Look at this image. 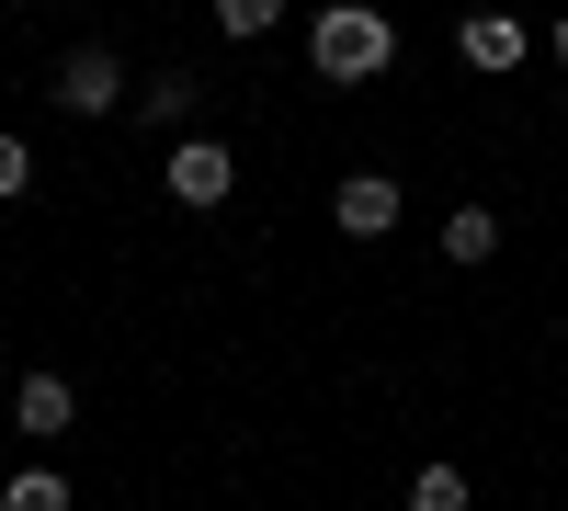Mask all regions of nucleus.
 I'll return each mask as SVG.
<instances>
[{"instance_id": "nucleus-1", "label": "nucleus", "mask_w": 568, "mask_h": 511, "mask_svg": "<svg viewBox=\"0 0 568 511\" xmlns=\"http://www.w3.org/2000/svg\"><path fill=\"white\" fill-rule=\"evenodd\" d=\"M387 58H398V23L375 12V0H329V12L307 23V80H329V91L387 80Z\"/></svg>"}, {"instance_id": "nucleus-2", "label": "nucleus", "mask_w": 568, "mask_h": 511, "mask_svg": "<svg viewBox=\"0 0 568 511\" xmlns=\"http://www.w3.org/2000/svg\"><path fill=\"white\" fill-rule=\"evenodd\" d=\"M45 91H58V114H114L125 103V58H114V45H69Z\"/></svg>"}, {"instance_id": "nucleus-3", "label": "nucleus", "mask_w": 568, "mask_h": 511, "mask_svg": "<svg viewBox=\"0 0 568 511\" xmlns=\"http://www.w3.org/2000/svg\"><path fill=\"white\" fill-rule=\"evenodd\" d=\"M227 182H240V160L216 136H182L171 149V205H227Z\"/></svg>"}, {"instance_id": "nucleus-4", "label": "nucleus", "mask_w": 568, "mask_h": 511, "mask_svg": "<svg viewBox=\"0 0 568 511\" xmlns=\"http://www.w3.org/2000/svg\"><path fill=\"white\" fill-rule=\"evenodd\" d=\"M524 45H535V34L511 23V12H466V23H455V58H466V69H489V80L524 69Z\"/></svg>"}, {"instance_id": "nucleus-5", "label": "nucleus", "mask_w": 568, "mask_h": 511, "mask_svg": "<svg viewBox=\"0 0 568 511\" xmlns=\"http://www.w3.org/2000/svg\"><path fill=\"white\" fill-rule=\"evenodd\" d=\"M329 216H342V239H387V227H398V182L387 171H353L342 194H329Z\"/></svg>"}, {"instance_id": "nucleus-6", "label": "nucleus", "mask_w": 568, "mask_h": 511, "mask_svg": "<svg viewBox=\"0 0 568 511\" xmlns=\"http://www.w3.org/2000/svg\"><path fill=\"white\" fill-rule=\"evenodd\" d=\"M12 421H23L34 443H58V432L80 421V387H69V376H45V364H34V376L12 387Z\"/></svg>"}, {"instance_id": "nucleus-7", "label": "nucleus", "mask_w": 568, "mask_h": 511, "mask_svg": "<svg viewBox=\"0 0 568 511\" xmlns=\"http://www.w3.org/2000/svg\"><path fill=\"white\" fill-rule=\"evenodd\" d=\"M194 103H205V80H194V69H160V80H136V114H149V125H194Z\"/></svg>"}, {"instance_id": "nucleus-8", "label": "nucleus", "mask_w": 568, "mask_h": 511, "mask_svg": "<svg viewBox=\"0 0 568 511\" xmlns=\"http://www.w3.org/2000/svg\"><path fill=\"white\" fill-rule=\"evenodd\" d=\"M489 251H500V216L489 205H455L444 216V262H489Z\"/></svg>"}, {"instance_id": "nucleus-9", "label": "nucleus", "mask_w": 568, "mask_h": 511, "mask_svg": "<svg viewBox=\"0 0 568 511\" xmlns=\"http://www.w3.org/2000/svg\"><path fill=\"white\" fill-rule=\"evenodd\" d=\"M0 511H80V500H69V478H58V467H23L12 489H0Z\"/></svg>"}, {"instance_id": "nucleus-10", "label": "nucleus", "mask_w": 568, "mask_h": 511, "mask_svg": "<svg viewBox=\"0 0 568 511\" xmlns=\"http://www.w3.org/2000/svg\"><path fill=\"white\" fill-rule=\"evenodd\" d=\"M205 12H216V34H240V45H251V34L284 23V0H205Z\"/></svg>"}, {"instance_id": "nucleus-11", "label": "nucleus", "mask_w": 568, "mask_h": 511, "mask_svg": "<svg viewBox=\"0 0 568 511\" xmlns=\"http://www.w3.org/2000/svg\"><path fill=\"white\" fill-rule=\"evenodd\" d=\"M409 511H466V478L455 467H409Z\"/></svg>"}, {"instance_id": "nucleus-12", "label": "nucleus", "mask_w": 568, "mask_h": 511, "mask_svg": "<svg viewBox=\"0 0 568 511\" xmlns=\"http://www.w3.org/2000/svg\"><path fill=\"white\" fill-rule=\"evenodd\" d=\"M23 182H34V149H23V136H0V205H12Z\"/></svg>"}, {"instance_id": "nucleus-13", "label": "nucleus", "mask_w": 568, "mask_h": 511, "mask_svg": "<svg viewBox=\"0 0 568 511\" xmlns=\"http://www.w3.org/2000/svg\"><path fill=\"white\" fill-rule=\"evenodd\" d=\"M546 45H557V69H568V23H557V34H546Z\"/></svg>"}]
</instances>
